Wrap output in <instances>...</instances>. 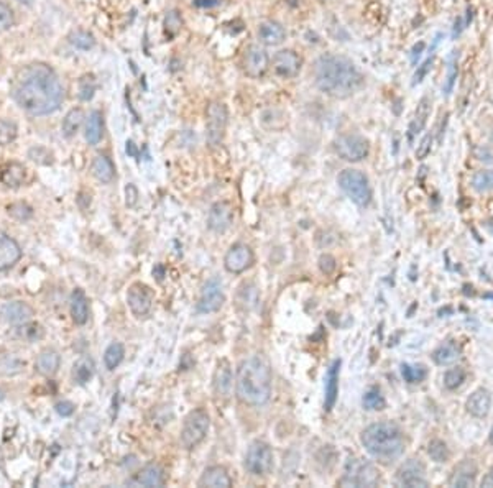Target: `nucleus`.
Wrapping results in <instances>:
<instances>
[{
  "label": "nucleus",
  "mask_w": 493,
  "mask_h": 488,
  "mask_svg": "<svg viewBox=\"0 0 493 488\" xmlns=\"http://www.w3.org/2000/svg\"><path fill=\"white\" fill-rule=\"evenodd\" d=\"M431 145H432V135L429 133L421 140V143L418 145V150H416V158L418 159H424L431 153Z\"/></svg>",
  "instance_id": "51"
},
{
  "label": "nucleus",
  "mask_w": 493,
  "mask_h": 488,
  "mask_svg": "<svg viewBox=\"0 0 493 488\" xmlns=\"http://www.w3.org/2000/svg\"><path fill=\"white\" fill-rule=\"evenodd\" d=\"M60 364H61L60 353L56 351H52V348H46V351L41 352L36 359L38 372L46 377L54 375V373L58 372V368H60Z\"/></svg>",
  "instance_id": "32"
},
{
  "label": "nucleus",
  "mask_w": 493,
  "mask_h": 488,
  "mask_svg": "<svg viewBox=\"0 0 493 488\" xmlns=\"http://www.w3.org/2000/svg\"><path fill=\"white\" fill-rule=\"evenodd\" d=\"M457 73H459L457 56H456V53H454V54H450L449 63H448V74H446V82H444L446 96H449L450 92H452L454 84H456V79H457Z\"/></svg>",
  "instance_id": "47"
},
{
  "label": "nucleus",
  "mask_w": 493,
  "mask_h": 488,
  "mask_svg": "<svg viewBox=\"0 0 493 488\" xmlns=\"http://www.w3.org/2000/svg\"><path fill=\"white\" fill-rule=\"evenodd\" d=\"M10 91L15 102L32 115L56 112L65 100L60 78L45 63H32L17 71Z\"/></svg>",
  "instance_id": "1"
},
{
  "label": "nucleus",
  "mask_w": 493,
  "mask_h": 488,
  "mask_svg": "<svg viewBox=\"0 0 493 488\" xmlns=\"http://www.w3.org/2000/svg\"><path fill=\"white\" fill-rule=\"evenodd\" d=\"M268 68L270 58L267 52L256 45L248 46L245 49V54H243V71H245V74L254 79L262 78L268 71Z\"/></svg>",
  "instance_id": "16"
},
{
  "label": "nucleus",
  "mask_w": 493,
  "mask_h": 488,
  "mask_svg": "<svg viewBox=\"0 0 493 488\" xmlns=\"http://www.w3.org/2000/svg\"><path fill=\"white\" fill-rule=\"evenodd\" d=\"M256 35H259L260 43L267 46H278L286 40L285 27L281 23L273 22V20H267V22L260 23Z\"/></svg>",
  "instance_id": "23"
},
{
  "label": "nucleus",
  "mask_w": 493,
  "mask_h": 488,
  "mask_svg": "<svg viewBox=\"0 0 493 488\" xmlns=\"http://www.w3.org/2000/svg\"><path fill=\"white\" fill-rule=\"evenodd\" d=\"M199 487H210V488H229L232 487V478L224 467L212 465L204 470V474L199 478Z\"/></svg>",
  "instance_id": "26"
},
{
  "label": "nucleus",
  "mask_w": 493,
  "mask_h": 488,
  "mask_svg": "<svg viewBox=\"0 0 493 488\" xmlns=\"http://www.w3.org/2000/svg\"><path fill=\"white\" fill-rule=\"evenodd\" d=\"M127 153L130 155V157H133V158L138 157V151H137V148H135V145H133L132 140L127 142Z\"/></svg>",
  "instance_id": "58"
},
{
  "label": "nucleus",
  "mask_w": 493,
  "mask_h": 488,
  "mask_svg": "<svg viewBox=\"0 0 493 488\" xmlns=\"http://www.w3.org/2000/svg\"><path fill=\"white\" fill-rule=\"evenodd\" d=\"M2 399H3V391L0 390V401H2Z\"/></svg>",
  "instance_id": "61"
},
{
  "label": "nucleus",
  "mask_w": 493,
  "mask_h": 488,
  "mask_svg": "<svg viewBox=\"0 0 493 488\" xmlns=\"http://www.w3.org/2000/svg\"><path fill=\"white\" fill-rule=\"evenodd\" d=\"M96 91H98V81H96V76L94 74H84L81 76L78 82V96L79 99L87 102L94 98Z\"/></svg>",
  "instance_id": "39"
},
{
  "label": "nucleus",
  "mask_w": 493,
  "mask_h": 488,
  "mask_svg": "<svg viewBox=\"0 0 493 488\" xmlns=\"http://www.w3.org/2000/svg\"><path fill=\"white\" fill-rule=\"evenodd\" d=\"M226 302V294L224 289H222L221 280L210 278L206 281V285L202 286L199 302H197L196 309L197 313L201 314H210L217 313L219 309L224 306Z\"/></svg>",
  "instance_id": "12"
},
{
  "label": "nucleus",
  "mask_w": 493,
  "mask_h": 488,
  "mask_svg": "<svg viewBox=\"0 0 493 488\" xmlns=\"http://www.w3.org/2000/svg\"><path fill=\"white\" fill-rule=\"evenodd\" d=\"M472 188L477 192H490L493 191V170L479 171L472 178Z\"/></svg>",
  "instance_id": "44"
},
{
  "label": "nucleus",
  "mask_w": 493,
  "mask_h": 488,
  "mask_svg": "<svg viewBox=\"0 0 493 488\" xmlns=\"http://www.w3.org/2000/svg\"><path fill=\"white\" fill-rule=\"evenodd\" d=\"M428 454L434 462H437V464H446L450 457L448 444L441 439H432L431 443L428 444Z\"/></svg>",
  "instance_id": "42"
},
{
  "label": "nucleus",
  "mask_w": 493,
  "mask_h": 488,
  "mask_svg": "<svg viewBox=\"0 0 493 488\" xmlns=\"http://www.w3.org/2000/svg\"><path fill=\"white\" fill-rule=\"evenodd\" d=\"M429 115H431V99L423 98L419 100L418 107H416L415 115H413L410 122V127H408V140L411 143L415 142V138L426 127Z\"/></svg>",
  "instance_id": "22"
},
{
  "label": "nucleus",
  "mask_w": 493,
  "mask_h": 488,
  "mask_svg": "<svg viewBox=\"0 0 493 488\" xmlns=\"http://www.w3.org/2000/svg\"><path fill=\"white\" fill-rule=\"evenodd\" d=\"M222 0H193V5L196 8H214L221 5Z\"/></svg>",
  "instance_id": "54"
},
{
  "label": "nucleus",
  "mask_w": 493,
  "mask_h": 488,
  "mask_svg": "<svg viewBox=\"0 0 493 488\" xmlns=\"http://www.w3.org/2000/svg\"><path fill=\"white\" fill-rule=\"evenodd\" d=\"M273 467V451L268 444L262 443V441H255L254 444L248 447L245 456V469L252 475H267Z\"/></svg>",
  "instance_id": "10"
},
{
  "label": "nucleus",
  "mask_w": 493,
  "mask_h": 488,
  "mask_svg": "<svg viewBox=\"0 0 493 488\" xmlns=\"http://www.w3.org/2000/svg\"><path fill=\"white\" fill-rule=\"evenodd\" d=\"M22 256V250L10 235H7L3 230H0V271L14 267Z\"/></svg>",
  "instance_id": "19"
},
{
  "label": "nucleus",
  "mask_w": 493,
  "mask_h": 488,
  "mask_svg": "<svg viewBox=\"0 0 493 488\" xmlns=\"http://www.w3.org/2000/svg\"><path fill=\"white\" fill-rule=\"evenodd\" d=\"M337 268V263H336V258L332 255L329 254H324L319 256V270H321L324 275H332V273L336 271Z\"/></svg>",
  "instance_id": "50"
},
{
  "label": "nucleus",
  "mask_w": 493,
  "mask_h": 488,
  "mask_svg": "<svg viewBox=\"0 0 493 488\" xmlns=\"http://www.w3.org/2000/svg\"><path fill=\"white\" fill-rule=\"evenodd\" d=\"M487 229L490 230V234L493 235V221H488V222H487Z\"/></svg>",
  "instance_id": "59"
},
{
  "label": "nucleus",
  "mask_w": 493,
  "mask_h": 488,
  "mask_svg": "<svg viewBox=\"0 0 493 488\" xmlns=\"http://www.w3.org/2000/svg\"><path fill=\"white\" fill-rule=\"evenodd\" d=\"M301 65V56H299L298 53H294L293 49H281V52H278L275 56H273L272 61L273 73L281 79H292L294 76H298Z\"/></svg>",
  "instance_id": "14"
},
{
  "label": "nucleus",
  "mask_w": 493,
  "mask_h": 488,
  "mask_svg": "<svg viewBox=\"0 0 493 488\" xmlns=\"http://www.w3.org/2000/svg\"><path fill=\"white\" fill-rule=\"evenodd\" d=\"M125 191H127V206H135V203H137V197H138V192L137 189H135L133 184H129L127 188H125Z\"/></svg>",
  "instance_id": "55"
},
{
  "label": "nucleus",
  "mask_w": 493,
  "mask_h": 488,
  "mask_svg": "<svg viewBox=\"0 0 493 488\" xmlns=\"http://www.w3.org/2000/svg\"><path fill=\"white\" fill-rule=\"evenodd\" d=\"M314 84L319 91L334 99H347L364 86V76L347 56L326 53L319 56L313 68Z\"/></svg>",
  "instance_id": "2"
},
{
  "label": "nucleus",
  "mask_w": 493,
  "mask_h": 488,
  "mask_svg": "<svg viewBox=\"0 0 493 488\" xmlns=\"http://www.w3.org/2000/svg\"><path fill=\"white\" fill-rule=\"evenodd\" d=\"M488 441H490V444L493 445V428H492V431H490V436H488Z\"/></svg>",
  "instance_id": "60"
},
{
  "label": "nucleus",
  "mask_w": 493,
  "mask_h": 488,
  "mask_svg": "<svg viewBox=\"0 0 493 488\" xmlns=\"http://www.w3.org/2000/svg\"><path fill=\"white\" fill-rule=\"evenodd\" d=\"M94 375V362L89 357H83L74 365V380L79 385H86Z\"/></svg>",
  "instance_id": "35"
},
{
  "label": "nucleus",
  "mask_w": 493,
  "mask_h": 488,
  "mask_svg": "<svg viewBox=\"0 0 493 488\" xmlns=\"http://www.w3.org/2000/svg\"><path fill=\"white\" fill-rule=\"evenodd\" d=\"M84 122V112L81 109H71L69 112L66 113V117L63 119V135L66 138H73L76 133L79 132Z\"/></svg>",
  "instance_id": "34"
},
{
  "label": "nucleus",
  "mask_w": 493,
  "mask_h": 488,
  "mask_svg": "<svg viewBox=\"0 0 493 488\" xmlns=\"http://www.w3.org/2000/svg\"><path fill=\"white\" fill-rule=\"evenodd\" d=\"M461 357V348L456 342L449 340V342L442 344L432 352V360L434 364L439 365V367H448V365L456 364Z\"/></svg>",
  "instance_id": "29"
},
{
  "label": "nucleus",
  "mask_w": 493,
  "mask_h": 488,
  "mask_svg": "<svg viewBox=\"0 0 493 488\" xmlns=\"http://www.w3.org/2000/svg\"><path fill=\"white\" fill-rule=\"evenodd\" d=\"M339 186L351 199L360 208L370 204L372 201V189H370L369 178L359 170H344L337 179Z\"/></svg>",
  "instance_id": "7"
},
{
  "label": "nucleus",
  "mask_w": 493,
  "mask_h": 488,
  "mask_svg": "<svg viewBox=\"0 0 493 488\" xmlns=\"http://www.w3.org/2000/svg\"><path fill=\"white\" fill-rule=\"evenodd\" d=\"M477 465H475L474 461H462L456 469H454L452 475L449 478L450 487H459V488H469L475 487V482H477Z\"/></svg>",
  "instance_id": "18"
},
{
  "label": "nucleus",
  "mask_w": 493,
  "mask_h": 488,
  "mask_svg": "<svg viewBox=\"0 0 493 488\" xmlns=\"http://www.w3.org/2000/svg\"><path fill=\"white\" fill-rule=\"evenodd\" d=\"M67 40H69V43L73 45L74 48L81 49V52H89V49L94 48V45H96L94 36H92L91 33L86 30L71 32V35L67 36Z\"/></svg>",
  "instance_id": "40"
},
{
  "label": "nucleus",
  "mask_w": 493,
  "mask_h": 488,
  "mask_svg": "<svg viewBox=\"0 0 493 488\" xmlns=\"http://www.w3.org/2000/svg\"><path fill=\"white\" fill-rule=\"evenodd\" d=\"M234 386V375H232V367L226 359L217 364L216 373H214V391L217 397L229 398Z\"/></svg>",
  "instance_id": "21"
},
{
  "label": "nucleus",
  "mask_w": 493,
  "mask_h": 488,
  "mask_svg": "<svg viewBox=\"0 0 493 488\" xmlns=\"http://www.w3.org/2000/svg\"><path fill=\"white\" fill-rule=\"evenodd\" d=\"M69 309L71 318H73L76 324L83 326V324L87 322V319H89V301H87L83 289H74L73 294H71Z\"/></svg>",
  "instance_id": "28"
},
{
  "label": "nucleus",
  "mask_w": 493,
  "mask_h": 488,
  "mask_svg": "<svg viewBox=\"0 0 493 488\" xmlns=\"http://www.w3.org/2000/svg\"><path fill=\"white\" fill-rule=\"evenodd\" d=\"M492 142H493V130H492Z\"/></svg>",
  "instance_id": "62"
},
{
  "label": "nucleus",
  "mask_w": 493,
  "mask_h": 488,
  "mask_svg": "<svg viewBox=\"0 0 493 488\" xmlns=\"http://www.w3.org/2000/svg\"><path fill=\"white\" fill-rule=\"evenodd\" d=\"M272 368L268 360L256 353L240 364L235 393L245 405L263 406L272 397Z\"/></svg>",
  "instance_id": "3"
},
{
  "label": "nucleus",
  "mask_w": 493,
  "mask_h": 488,
  "mask_svg": "<svg viewBox=\"0 0 493 488\" xmlns=\"http://www.w3.org/2000/svg\"><path fill=\"white\" fill-rule=\"evenodd\" d=\"M380 483V472L377 467L364 458H349L344 475L339 480L340 487H377Z\"/></svg>",
  "instance_id": "5"
},
{
  "label": "nucleus",
  "mask_w": 493,
  "mask_h": 488,
  "mask_svg": "<svg viewBox=\"0 0 493 488\" xmlns=\"http://www.w3.org/2000/svg\"><path fill=\"white\" fill-rule=\"evenodd\" d=\"M8 214H12L15 219H19V221H27V219L32 217V208L28 204L25 203H17V204H12L8 206Z\"/></svg>",
  "instance_id": "49"
},
{
  "label": "nucleus",
  "mask_w": 493,
  "mask_h": 488,
  "mask_svg": "<svg viewBox=\"0 0 493 488\" xmlns=\"http://www.w3.org/2000/svg\"><path fill=\"white\" fill-rule=\"evenodd\" d=\"M25 176H27V170L20 163H7L6 166L0 170V181L8 188H19L22 186Z\"/></svg>",
  "instance_id": "30"
},
{
  "label": "nucleus",
  "mask_w": 493,
  "mask_h": 488,
  "mask_svg": "<svg viewBox=\"0 0 493 488\" xmlns=\"http://www.w3.org/2000/svg\"><path fill=\"white\" fill-rule=\"evenodd\" d=\"M339 375L340 360H334L326 375V395H324V410L326 411H332V408L336 406L337 395H339Z\"/></svg>",
  "instance_id": "24"
},
{
  "label": "nucleus",
  "mask_w": 493,
  "mask_h": 488,
  "mask_svg": "<svg viewBox=\"0 0 493 488\" xmlns=\"http://www.w3.org/2000/svg\"><path fill=\"white\" fill-rule=\"evenodd\" d=\"M482 487H487V488H493V469L488 472L485 477H483L482 480Z\"/></svg>",
  "instance_id": "56"
},
{
  "label": "nucleus",
  "mask_w": 493,
  "mask_h": 488,
  "mask_svg": "<svg viewBox=\"0 0 493 488\" xmlns=\"http://www.w3.org/2000/svg\"><path fill=\"white\" fill-rule=\"evenodd\" d=\"M43 327L36 322H23L17 327V335H19L20 339L28 340V342H35V340L43 337Z\"/></svg>",
  "instance_id": "43"
},
{
  "label": "nucleus",
  "mask_w": 493,
  "mask_h": 488,
  "mask_svg": "<svg viewBox=\"0 0 493 488\" xmlns=\"http://www.w3.org/2000/svg\"><path fill=\"white\" fill-rule=\"evenodd\" d=\"M396 483L408 488H426L429 485L426 467L419 458H410L396 472Z\"/></svg>",
  "instance_id": "11"
},
{
  "label": "nucleus",
  "mask_w": 493,
  "mask_h": 488,
  "mask_svg": "<svg viewBox=\"0 0 493 488\" xmlns=\"http://www.w3.org/2000/svg\"><path fill=\"white\" fill-rule=\"evenodd\" d=\"M423 48H424V43H419V45L415 46V49H413V54H411L413 63H416V60H418V58L421 56V52H423Z\"/></svg>",
  "instance_id": "57"
},
{
  "label": "nucleus",
  "mask_w": 493,
  "mask_h": 488,
  "mask_svg": "<svg viewBox=\"0 0 493 488\" xmlns=\"http://www.w3.org/2000/svg\"><path fill=\"white\" fill-rule=\"evenodd\" d=\"M465 378H467V373L462 367L450 368L446 372V375H444V386L449 391H454V390L461 388V386L463 385V381H465Z\"/></svg>",
  "instance_id": "45"
},
{
  "label": "nucleus",
  "mask_w": 493,
  "mask_h": 488,
  "mask_svg": "<svg viewBox=\"0 0 493 488\" xmlns=\"http://www.w3.org/2000/svg\"><path fill=\"white\" fill-rule=\"evenodd\" d=\"M227 107L222 102H210L206 111V140L210 146L221 145L227 129Z\"/></svg>",
  "instance_id": "8"
},
{
  "label": "nucleus",
  "mask_w": 493,
  "mask_h": 488,
  "mask_svg": "<svg viewBox=\"0 0 493 488\" xmlns=\"http://www.w3.org/2000/svg\"><path fill=\"white\" fill-rule=\"evenodd\" d=\"M15 25L14 10L6 2H0V32L10 30Z\"/></svg>",
  "instance_id": "48"
},
{
  "label": "nucleus",
  "mask_w": 493,
  "mask_h": 488,
  "mask_svg": "<svg viewBox=\"0 0 493 488\" xmlns=\"http://www.w3.org/2000/svg\"><path fill=\"white\" fill-rule=\"evenodd\" d=\"M334 148L340 158L345 162L357 163L369 157L370 145L369 140L355 133H349V135L339 137L334 143Z\"/></svg>",
  "instance_id": "9"
},
{
  "label": "nucleus",
  "mask_w": 493,
  "mask_h": 488,
  "mask_svg": "<svg viewBox=\"0 0 493 488\" xmlns=\"http://www.w3.org/2000/svg\"><path fill=\"white\" fill-rule=\"evenodd\" d=\"M232 222H234V208H232L229 203L221 201V203H216L210 208L208 216V227L212 232H226L232 225Z\"/></svg>",
  "instance_id": "17"
},
{
  "label": "nucleus",
  "mask_w": 493,
  "mask_h": 488,
  "mask_svg": "<svg viewBox=\"0 0 493 488\" xmlns=\"http://www.w3.org/2000/svg\"><path fill=\"white\" fill-rule=\"evenodd\" d=\"M164 35L168 36V40H173L183 28V19H181V14L178 10H170L166 15H164Z\"/></svg>",
  "instance_id": "41"
},
{
  "label": "nucleus",
  "mask_w": 493,
  "mask_h": 488,
  "mask_svg": "<svg viewBox=\"0 0 493 488\" xmlns=\"http://www.w3.org/2000/svg\"><path fill=\"white\" fill-rule=\"evenodd\" d=\"M92 175L100 183H111L113 176H116V168H113V163L107 157L98 155L94 162H92Z\"/></svg>",
  "instance_id": "33"
},
{
  "label": "nucleus",
  "mask_w": 493,
  "mask_h": 488,
  "mask_svg": "<svg viewBox=\"0 0 493 488\" xmlns=\"http://www.w3.org/2000/svg\"><path fill=\"white\" fill-rule=\"evenodd\" d=\"M432 58H434V56H429V58H428V60H426V61H424V63H423V65H421V66H419V68H418V71H416V74H415V81H413V84H418V82H421V81H423V78H424V76H426V74H428V71H429V69H431V65H432Z\"/></svg>",
  "instance_id": "52"
},
{
  "label": "nucleus",
  "mask_w": 493,
  "mask_h": 488,
  "mask_svg": "<svg viewBox=\"0 0 493 488\" xmlns=\"http://www.w3.org/2000/svg\"><path fill=\"white\" fill-rule=\"evenodd\" d=\"M127 304L132 314L137 318L146 315L153 306V291L145 283L137 281V283L130 285L127 291Z\"/></svg>",
  "instance_id": "13"
},
{
  "label": "nucleus",
  "mask_w": 493,
  "mask_h": 488,
  "mask_svg": "<svg viewBox=\"0 0 493 488\" xmlns=\"http://www.w3.org/2000/svg\"><path fill=\"white\" fill-rule=\"evenodd\" d=\"M125 348L120 342H112L111 346L105 348L104 352V364L109 370H116L120 365V362L124 360Z\"/></svg>",
  "instance_id": "38"
},
{
  "label": "nucleus",
  "mask_w": 493,
  "mask_h": 488,
  "mask_svg": "<svg viewBox=\"0 0 493 488\" xmlns=\"http://www.w3.org/2000/svg\"><path fill=\"white\" fill-rule=\"evenodd\" d=\"M17 133H19V129L12 120L0 119V146L10 145L12 142H15Z\"/></svg>",
  "instance_id": "46"
},
{
  "label": "nucleus",
  "mask_w": 493,
  "mask_h": 488,
  "mask_svg": "<svg viewBox=\"0 0 493 488\" xmlns=\"http://www.w3.org/2000/svg\"><path fill=\"white\" fill-rule=\"evenodd\" d=\"M360 443L370 456L382 462H393L404 452V436L393 423H375L365 428Z\"/></svg>",
  "instance_id": "4"
},
{
  "label": "nucleus",
  "mask_w": 493,
  "mask_h": 488,
  "mask_svg": "<svg viewBox=\"0 0 493 488\" xmlns=\"http://www.w3.org/2000/svg\"><path fill=\"white\" fill-rule=\"evenodd\" d=\"M56 411L58 414L63 416V418H67L74 413V405L71 401H60L56 405Z\"/></svg>",
  "instance_id": "53"
},
{
  "label": "nucleus",
  "mask_w": 493,
  "mask_h": 488,
  "mask_svg": "<svg viewBox=\"0 0 493 488\" xmlns=\"http://www.w3.org/2000/svg\"><path fill=\"white\" fill-rule=\"evenodd\" d=\"M465 408L472 416H475V418H485V416H488V413H490V408H492L490 391L485 388L475 390L469 397V399H467Z\"/></svg>",
  "instance_id": "25"
},
{
  "label": "nucleus",
  "mask_w": 493,
  "mask_h": 488,
  "mask_svg": "<svg viewBox=\"0 0 493 488\" xmlns=\"http://www.w3.org/2000/svg\"><path fill=\"white\" fill-rule=\"evenodd\" d=\"M210 428V418L208 411L204 410H195L191 411L186 418H184L183 428H181V445L186 451H191L199 445L202 441L206 439Z\"/></svg>",
  "instance_id": "6"
},
{
  "label": "nucleus",
  "mask_w": 493,
  "mask_h": 488,
  "mask_svg": "<svg viewBox=\"0 0 493 488\" xmlns=\"http://www.w3.org/2000/svg\"><path fill=\"white\" fill-rule=\"evenodd\" d=\"M402 375L404 381L410 385L421 384V381L426 380L428 370L424 365H411V364H403L402 365Z\"/></svg>",
  "instance_id": "37"
},
{
  "label": "nucleus",
  "mask_w": 493,
  "mask_h": 488,
  "mask_svg": "<svg viewBox=\"0 0 493 488\" xmlns=\"http://www.w3.org/2000/svg\"><path fill=\"white\" fill-rule=\"evenodd\" d=\"M132 485L137 487H163L164 485V472L157 464H150L138 472L130 480Z\"/></svg>",
  "instance_id": "27"
},
{
  "label": "nucleus",
  "mask_w": 493,
  "mask_h": 488,
  "mask_svg": "<svg viewBox=\"0 0 493 488\" xmlns=\"http://www.w3.org/2000/svg\"><path fill=\"white\" fill-rule=\"evenodd\" d=\"M252 263H254V252H252V248L245 245V243H235V245H232L224 258L226 270L235 273V275L245 271L247 268L252 267Z\"/></svg>",
  "instance_id": "15"
},
{
  "label": "nucleus",
  "mask_w": 493,
  "mask_h": 488,
  "mask_svg": "<svg viewBox=\"0 0 493 488\" xmlns=\"http://www.w3.org/2000/svg\"><path fill=\"white\" fill-rule=\"evenodd\" d=\"M362 405H364L365 410H369V411L385 410L386 401H385V398H383L382 390L378 388V386H372V388H370L364 395V398H362Z\"/></svg>",
  "instance_id": "36"
},
{
  "label": "nucleus",
  "mask_w": 493,
  "mask_h": 488,
  "mask_svg": "<svg viewBox=\"0 0 493 488\" xmlns=\"http://www.w3.org/2000/svg\"><path fill=\"white\" fill-rule=\"evenodd\" d=\"M0 314H2L3 321L10 324H23L30 321L33 315H35V311H33L32 306L27 304V302L12 301L2 306Z\"/></svg>",
  "instance_id": "20"
},
{
  "label": "nucleus",
  "mask_w": 493,
  "mask_h": 488,
  "mask_svg": "<svg viewBox=\"0 0 493 488\" xmlns=\"http://www.w3.org/2000/svg\"><path fill=\"white\" fill-rule=\"evenodd\" d=\"M86 140L89 145H98L104 135V117L100 111H92L86 122Z\"/></svg>",
  "instance_id": "31"
}]
</instances>
